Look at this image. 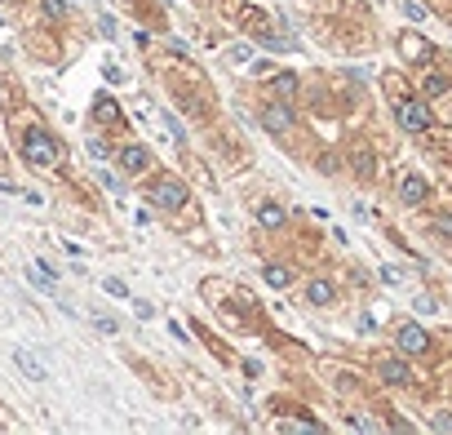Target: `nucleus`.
Segmentation results:
<instances>
[{
    "mask_svg": "<svg viewBox=\"0 0 452 435\" xmlns=\"http://www.w3.org/2000/svg\"><path fill=\"white\" fill-rule=\"evenodd\" d=\"M22 155H27V165H40V169H58L63 165L58 138L49 134V129H40V125H31L27 134H22Z\"/></svg>",
    "mask_w": 452,
    "mask_h": 435,
    "instance_id": "obj_1",
    "label": "nucleus"
},
{
    "mask_svg": "<svg viewBox=\"0 0 452 435\" xmlns=\"http://www.w3.org/2000/svg\"><path fill=\"white\" fill-rule=\"evenodd\" d=\"M146 200H151L155 209H164V213H178L182 204H187V187H182L178 178H155L151 191H146Z\"/></svg>",
    "mask_w": 452,
    "mask_h": 435,
    "instance_id": "obj_2",
    "label": "nucleus"
},
{
    "mask_svg": "<svg viewBox=\"0 0 452 435\" xmlns=\"http://www.w3.org/2000/svg\"><path fill=\"white\" fill-rule=\"evenodd\" d=\"M395 120L408 129V134H426V129H430V107H426L421 98H399L395 102Z\"/></svg>",
    "mask_w": 452,
    "mask_h": 435,
    "instance_id": "obj_3",
    "label": "nucleus"
},
{
    "mask_svg": "<svg viewBox=\"0 0 452 435\" xmlns=\"http://www.w3.org/2000/svg\"><path fill=\"white\" fill-rule=\"evenodd\" d=\"M262 125L271 129V134H288V129H297V116H293V107H288L284 98H275V102L262 112Z\"/></svg>",
    "mask_w": 452,
    "mask_h": 435,
    "instance_id": "obj_4",
    "label": "nucleus"
},
{
    "mask_svg": "<svg viewBox=\"0 0 452 435\" xmlns=\"http://www.w3.org/2000/svg\"><path fill=\"white\" fill-rule=\"evenodd\" d=\"M395 342H399V351H404V356H421V351H430V337H426L421 324H399Z\"/></svg>",
    "mask_w": 452,
    "mask_h": 435,
    "instance_id": "obj_5",
    "label": "nucleus"
},
{
    "mask_svg": "<svg viewBox=\"0 0 452 435\" xmlns=\"http://www.w3.org/2000/svg\"><path fill=\"white\" fill-rule=\"evenodd\" d=\"M146 169H151V151H146V147L133 142V147L120 151V174H125V178H138V174H146Z\"/></svg>",
    "mask_w": 452,
    "mask_h": 435,
    "instance_id": "obj_6",
    "label": "nucleus"
},
{
    "mask_svg": "<svg viewBox=\"0 0 452 435\" xmlns=\"http://www.w3.org/2000/svg\"><path fill=\"white\" fill-rule=\"evenodd\" d=\"M377 378L382 382H390V386H404L412 373H408V365L404 360H382V365H377Z\"/></svg>",
    "mask_w": 452,
    "mask_h": 435,
    "instance_id": "obj_7",
    "label": "nucleus"
},
{
    "mask_svg": "<svg viewBox=\"0 0 452 435\" xmlns=\"http://www.w3.org/2000/svg\"><path fill=\"white\" fill-rule=\"evenodd\" d=\"M399 200H404V204H421V200H426V178L408 174L404 183H399Z\"/></svg>",
    "mask_w": 452,
    "mask_h": 435,
    "instance_id": "obj_8",
    "label": "nucleus"
},
{
    "mask_svg": "<svg viewBox=\"0 0 452 435\" xmlns=\"http://www.w3.org/2000/svg\"><path fill=\"white\" fill-rule=\"evenodd\" d=\"M284 204H275V200H266V204H258V222L266 227V231H275V227H284Z\"/></svg>",
    "mask_w": 452,
    "mask_h": 435,
    "instance_id": "obj_9",
    "label": "nucleus"
},
{
    "mask_svg": "<svg viewBox=\"0 0 452 435\" xmlns=\"http://www.w3.org/2000/svg\"><path fill=\"white\" fill-rule=\"evenodd\" d=\"M27 280H31L36 289H40V293H58V275H54V271H49V267H45V262H36V267L27 271Z\"/></svg>",
    "mask_w": 452,
    "mask_h": 435,
    "instance_id": "obj_10",
    "label": "nucleus"
},
{
    "mask_svg": "<svg viewBox=\"0 0 452 435\" xmlns=\"http://www.w3.org/2000/svg\"><path fill=\"white\" fill-rule=\"evenodd\" d=\"M306 298L315 302V307H328V302H333V284H328V280H311L306 284Z\"/></svg>",
    "mask_w": 452,
    "mask_h": 435,
    "instance_id": "obj_11",
    "label": "nucleus"
},
{
    "mask_svg": "<svg viewBox=\"0 0 452 435\" xmlns=\"http://www.w3.org/2000/svg\"><path fill=\"white\" fill-rule=\"evenodd\" d=\"M14 365H18L22 373H27V378H36V382H45V378H49V373H45L40 365H36V360H31L27 351H14Z\"/></svg>",
    "mask_w": 452,
    "mask_h": 435,
    "instance_id": "obj_12",
    "label": "nucleus"
},
{
    "mask_svg": "<svg viewBox=\"0 0 452 435\" xmlns=\"http://www.w3.org/2000/svg\"><path fill=\"white\" fill-rule=\"evenodd\" d=\"M271 93H275V98H293V93H297V76H288V71H284V76H279L275 84H271Z\"/></svg>",
    "mask_w": 452,
    "mask_h": 435,
    "instance_id": "obj_13",
    "label": "nucleus"
},
{
    "mask_svg": "<svg viewBox=\"0 0 452 435\" xmlns=\"http://www.w3.org/2000/svg\"><path fill=\"white\" fill-rule=\"evenodd\" d=\"M262 275H266V284H271V289H288V280H293L284 267H266Z\"/></svg>",
    "mask_w": 452,
    "mask_h": 435,
    "instance_id": "obj_14",
    "label": "nucleus"
},
{
    "mask_svg": "<svg viewBox=\"0 0 452 435\" xmlns=\"http://www.w3.org/2000/svg\"><path fill=\"white\" fill-rule=\"evenodd\" d=\"M93 112H98V120H120V107H116L111 98H98Z\"/></svg>",
    "mask_w": 452,
    "mask_h": 435,
    "instance_id": "obj_15",
    "label": "nucleus"
},
{
    "mask_svg": "<svg viewBox=\"0 0 452 435\" xmlns=\"http://www.w3.org/2000/svg\"><path fill=\"white\" fill-rule=\"evenodd\" d=\"M45 18L63 22V18H67V0H45Z\"/></svg>",
    "mask_w": 452,
    "mask_h": 435,
    "instance_id": "obj_16",
    "label": "nucleus"
},
{
    "mask_svg": "<svg viewBox=\"0 0 452 435\" xmlns=\"http://www.w3.org/2000/svg\"><path fill=\"white\" fill-rule=\"evenodd\" d=\"M399 49H404V54H412V58H421V54H426V45L417 40V36H404V40H399Z\"/></svg>",
    "mask_w": 452,
    "mask_h": 435,
    "instance_id": "obj_17",
    "label": "nucleus"
},
{
    "mask_svg": "<svg viewBox=\"0 0 452 435\" xmlns=\"http://www.w3.org/2000/svg\"><path fill=\"white\" fill-rule=\"evenodd\" d=\"M426 93H448V80L444 76H426Z\"/></svg>",
    "mask_w": 452,
    "mask_h": 435,
    "instance_id": "obj_18",
    "label": "nucleus"
},
{
    "mask_svg": "<svg viewBox=\"0 0 452 435\" xmlns=\"http://www.w3.org/2000/svg\"><path fill=\"white\" fill-rule=\"evenodd\" d=\"M404 14H408L412 22H426V9L417 5V0H408V5H404Z\"/></svg>",
    "mask_w": 452,
    "mask_h": 435,
    "instance_id": "obj_19",
    "label": "nucleus"
},
{
    "mask_svg": "<svg viewBox=\"0 0 452 435\" xmlns=\"http://www.w3.org/2000/svg\"><path fill=\"white\" fill-rule=\"evenodd\" d=\"M435 231L444 236V240H452V218H448V213H444V218H435Z\"/></svg>",
    "mask_w": 452,
    "mask_h": 435,
    "instance_id": "obj_20",
    "label": "nucleus"
},
{
    "mask_svg": "<svg viewBox=\"0 0 452 435\" xmlns=\"http://www.w3.org/2000/svg\"><path fill=\"white\" fill-rule=\"evenodd\" d=\"M93 324H98V329H102V333H116V329H120V324H116V320H111V316H98V320H93Z\"/></svg>",
    "mask_w": 452,
    "mask_h": 435,
    "instance_id": "obj_21",
    "label": "nucleus"
},
{
    "mask_svg": "<svg viewBox=\"0 0 452 435\" xmlns=\"http://www.w3.org/2000/svg\"><path fill=\"white\" fill-rule=\"evenodd\" d=\"M133 311H138L142 320H151V316H155V307H151V302H133Z\"/></svg>",
    "mask_w": 452,
    "mask_h": 435,
    "instance_id": "obj_22",
    "label": "nucleus"
},
{
    "mask_svg": "<svg viewBox=\"0 0 452 435\" xmlns=\"http://www.w3.org/2000/svg\"><path fill=\"white\" fill-rule=\"evenodd\" d=\"M107 293H116V298H129V289L120 284V280H107Z\"/></svg>",
    "mask_w": 452,
    "mask_h": 435,
    "instance_id": "obj_23",
    "label": "nucleus"
}]
</instances>
